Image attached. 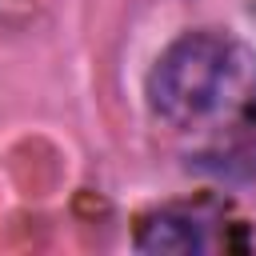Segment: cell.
I'll list each match as a JSON object with an SVG mask.
<instances>
[{
  "mask_svg": "<svg viewBox=\"0 0 256 256\" xmlns=\"http://www.w3.org/2000/svg\"><path fill=\"white\" fill-rule=\"evenodd\" d=\"M144 96L176 132L232 136L256 124V52L232 32H184L148 68Z\"/></svg>",
  "mask_w": 256,
  "mask_h": 256,
  "instance_id": "obj_1",
  "label": "cell"
},
{
  "mask_svg": "<svg viewBox=\"0 0 256 256\" xmlns=\"http://www.w3.org/2000/svg\"><path fill=\"white\" fill-rule=\"evenodd\" d=\"M136 248L140 252H208L216 248L212 220H204L192 208H160L140 220Z\"/></svg>",
  "mask_w": 256,
  "mask_h": 256,
  "instance_id": "obj_2",
  "label": "cell"
}]
</instances>
